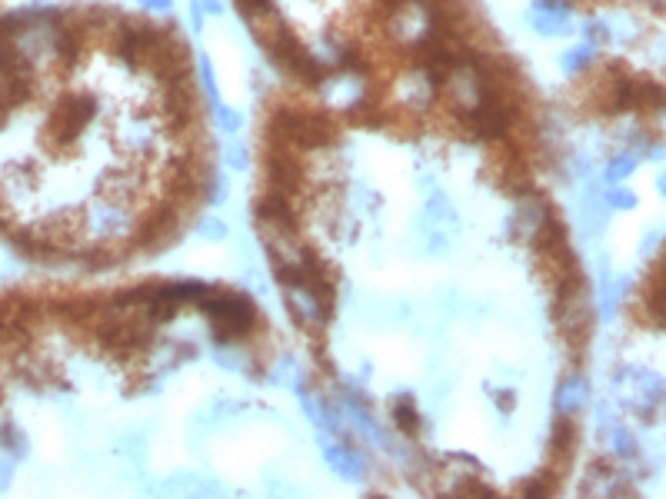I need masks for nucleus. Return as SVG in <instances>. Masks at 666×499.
<instances>
[{
  "label": "nucleus",
  "mask_w": 666,
  "mask_h": 499,
  "mask_svg": "<svg viewBox=\"0 0 666 499\" xmlns=\"http://www.w3.org/2000/svg\"><path fill=\"white\" fill-rule=\"evenodd\" d=\"M207 313H211V319H214V326H217V333L224 340H237V337H244V333L250 329V323H254V306L244 300V296H211L207 300Z\"/></svg>",
  "instance_id": "obj_1"
},
{
  "label": "nucleus",
  "mask_w": 666,
  "mask_h": 499,
  "mask_svg": "<svg viewBox=\"0 0 666 499\" xmlns=\"http://www.w3.org/2000/svg\"><path fill=\"white\" fill-rule=\"evenodd\" d=\"M397 423L410 433L413 426H417V413H410V406L407 403H400V410H397Z\"/></svg>",
  "instance_id": "obj_2"
}]
</instances>
